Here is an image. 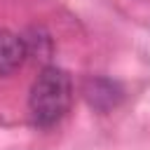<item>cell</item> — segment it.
Here are the masks:
<instances>
[{"label": "cell", "instance_id": "3957f363", "mask_svg": "<svg viewBox=\"0 0 150 150\" xmlns=\"http://www.w3.org/2000/svg\"><path fill=\"white\" fill-rule=\"evenodd\" d=\"M28 56L26 42L21 35L0 28V77H7L16 73Z\"/></svg>", "mask_w": 150, "mask_h": 150}, {"label": "cell", "instance_id": "6da1fadb", "mask_svg": "<svg viewBox=\"0 0 150 150\" xmlns=\"http://www.w3.org/2000/svg\"><path fill=\"white\" fill-rule=\"evenodd\" d=\"M73 101V82L63 68L45 66L28 94V112L35 127L49 129L63 120Z\"/></svg>", "mask_w": 150, "mask_h": 150}, {"label": "cell", "instance_id": "7a4b0ae2", "mask_svg": "<svg viewBox=\"0 0 150 150\" xmlns=\"http://www.w3.org/2000/svg\"><path fill=\"white\" fill-rule=\"evenodd\" d=\"M82 94L87 98V103L98 110V112H110L112 108H117L124 98V89L117 80L112 77H103V75H94L87 77L82 84Z\"/></svg>", "mask_w": 150, "mask_h": 150}]
</instances>
